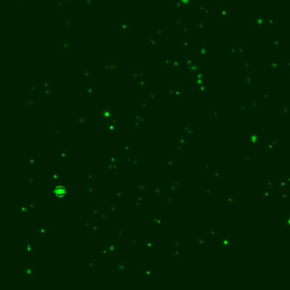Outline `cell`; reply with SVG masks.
<instances>
[{"label":"cell","instance_id":"1","mask_svg":"<svg viewBox=\"0 0 290 290\" xmlns=\"http://www.w3.org/2000/svg\"><path fill=\"white\" fill-rule=\"evenodd\" d=\"M54 192L56 194V196H59V197H63L65 196L66 194V189L65 186H57L54 190Z\"/></svg>","mask_w":290,"mask_h":290}]
</instances>
